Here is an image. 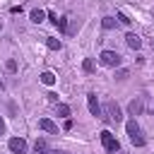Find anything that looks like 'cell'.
<instances>
[{
    "mask_svg": "<svg viewBox=\"0 0 154 154\" xmlns=\"http://www.w3.org/2000/svg\"><path fill=\"white\" fill-rule=\"evenodd\" d=\"M125 132H128V140H130L135 147H144V144H147V137H144V132H142V128L137 125L135 118H130V120L125 123Z\"/></svg>",
    "mask_w": 154,
    "mask_h": 154,
    "instance_id": "1",
    "label": "cell"
},
{
    "mask_svg": "<svg viewBox=\"0 0 154 154\" xmlns=\"http://www.w3.org/2000/svg\"><path fill=\"white\" fill-rule=\"evenodd\" d=\"M38 128H41V130H46L48 135H58V132H60V130H58V125H55L53 120H48V118H41V120H38Z\"/></svg>",
    "mask_w": 154,
    "mask_h": 154,
    "instance_id": "8",
    "label": "cell"
},
{
    "mask_svg": "<svg viewBox=\"0 0 154 154\" xmlns=\"http://www.w3.org/2000/svg\"><path fill=\"white\" fill-rule=\"evenodd\" d=\"M142 111H144V101H142V99H135V101H130V103H128V113H130L132 118H135V116H140Z\"/></svg>",
    "mask_w": 154,
    "mask_h": 154,
    "instance_id": "7",
    "label": "cell"
},
{
    "mask_svg": "<svg viewBox=\"0 0 154 154\" xmlns=\"http://www.w3.org/2000/svg\"><path fill=\"white\" fill-rule=\"evenodd\" d=\"M101 120H106V123H120V120H123L120 106H118L116 101H106V103L101 106Z\"/></svg>",
    "mask_w": 154,
    "mask_h": 154,
    "instance_id": "2",
    "label": "cell"
},
{
    "mask_svg": "<svg viewBox=\"0 0 154 154\" xmlns=\"http://www.w3.org/2000/svg\"><path fill=\"white\" fill-rule=\"evenodd\" d=\"M55 26L65 34V31H67V17H58V24H55Z\"/></svg>",
    "mask_w": 154,
    "mask_h": 154,
    "instance_id": "19",
    "label": "cell"
},
{
    "mask_svg": "<svg viewBox=\"0 0 154 154\" xmlns=\"http://www.w3.org/2000/svg\"><path fill=\"white\" fill-rule=\"evenodd\" d=\"M55 111H58V116H70V106L67 103H55Z\"/></svg>",
    "mask_w": 154,
    "mask_h": 154,
    "instance_id": "16",
    "label": "cell"
},
{
    "mask_svg": "<svg viewBox=\"0 0 154 154\" xmlns=\"http://www.w3.org/2000/svg\"><path fill=\"white\" fill-rule=\"evenodd\" d=\"M125 43H128L132 51H140V48H142V38H140L137 34H128V36H125Z\"/></svg>",
    "mask_w": 154,
    "mask_h": 154,
    "instance_id": "9",
    "label": "cell"
},
{
    "mask_svg": "<svg viewBox=\"0 0 154 154\" xmlns=\"http://www.w3.org/2000/svg\"><path fill=\"white\" fill-rule=\"evenodd\" d=\"M7 149L12 154H26V140L24 137H10L7 140Z\"/></svg>",
    "mask_w": 154,
    "mask_h": 154,
    "instance_id": "5",
    "label": "cell"
},
{
    "mask_svg": "<svg viewBox=\"0 0 154 154\" xmlns=\"http://www.w3.org/2000/svg\"><path fill=\"white\" fill-rule=\"evenodd\" d=\"M99 60H101L103 67H118V65L123 63V55L116 53V51H103V53L99 55Z\"/></svg>",
    "mask_w": 154,
    "mask_h": 154,
    "instance_id": "4",
    "label": "cell"
},
{
    "mask_svg": "<svg viewBox=\"0 0 154 154\" xmlns=\"http://www.w3.org/2000/svg\"><path fill=\"white\" fill-rule=\"evenodd\" d=\"M0 89H5V84H2V82H0Z\"/></svg>",
    "mask_w": 154,
    "mask_h": 154,
    "instance_id": "24",
    "label": "cell"
},
{
    "mask_svg": "<svg viewBox=\"0 0 154 154\" xmlns=\"http://www.w3.org/2000/svg\"><path fill=\"white\" fill-rule=\"evenodd\" d=\"M128 77H130V70H125V67H123V70H118V72H116V79H118V82H125V79H128Z\"/></svg>",
    "mask_w": 154,
    "mask_h": 154,
    "instance_id": "18",
    "label": "cell"
},
{
    "mask_svg": "<svg viewBox=\"0 0 154 154\" xmlns=\"http://www.w3.org/2000/svg\"><path fill=\"white\" fill-rule=\"evenodd\" d=\"M46 154H65V152H60V149H48Z\"/></svg>",
    "mask_w": 154,
    "mask_h": 154,
    "instance_id": "23",
    "label": "cell"
},
{
    "mask_svg": "<svg viewBox=\"0 0 154 154\" xmlns=\"http://www.w3.org/2000/svg\"><path fill=\"white\" fill-rule=\"evenodd\" d=\"M48 149H51V147H48V142H46L43 137H38V140H36V144H34V154H46Z\"/></svg>",
    "mask_w": 154,
    "mask_h": 154,
    "instance_id": "10",
    "label": "cell"
},
{
    "mask_svg": "<svg viewBox=\"0 0 154 154\" xmlns=\"http://www.w3.org/2000/svg\"><path fill=\"white\" fill-rule=\"evenodd\" d=\"M5 70H7V72H17V60H12V58H10V60L5 63Z\"/></svg>",
    "mask_w": 154,
    "mask_h": 154,
    "instance_id": "20",
    "label": "cell"
},
{
    "mask_svg": "<svg viewBox=\"0 0 154 154\" xmlns=\"http://www.w3.org/2000/svg\"><path fill=\"white\" fill-rule=\"evenodd\" d=\"M46 17H48L51 24H58V14H55V12H46Z\"/></svg>",
    "mask_w": 154,
    "mask_h": 154,
    "instance_id": "21",
    "label": "cell"
},
{
    "mask_svg": "<svg viewBox=\"0 0 154 154\" xmlns=\"http://www.w3.org/2000/svg\"><path fill=\"white\" fill-rule=\"evenodd\" d=\"M116 19H118L120 24H125V26H130V22H132V19H130L125 12H118V14H116Z\"/></svg>",
    "mask_w": 154,
    "mask_h": 154,
    "instance_id": "17",
    "label": "cell"
},
{
    "mask_svg": "<svg viewBox=\"0 0 154 154\" xmlns=\"http://www.w3.org/2000/svg\"><path fill=\"white\" fill-rule=\"evenodd\" d=\"M82 70H84L87 75H91V72L96 70V63H94V58H84V63H82Z\"/></svg>",
    "mask_w": 154,
    "mask_h": 154,
    "instance_id": "13",
    "label": "cell"
},
{
    "mask_svg": "<svg viewBox=\"0 0 154 154\" xmlns=\"http://www.w3.org/2000/svg\"><path fill=\"white\" fill-rule=\"evenodd\" d=\"M46 46H48L51 51H60V48H63V41L55 38V36H46Z\"/></svg>",
    "mask_w": 154,
    "mask_h": 154,
    "instance_id": "12",
    "label": "cell"
},
{
    "mask_svg": "<svg viewBox=\"0 0 154 154\" xmlns=\"http://www.w3.org/2000/svg\"><path fill=\"white\" fill-rule=\"evenodd\" d=\"M41 82H43V84H48V87H53V84H55V75L46 70V72H41Z\"/></svg>",
    "mask_w": 154,
    "mask_h": 154,
    "instance_id": "14",
    "label": "cell"
},
{
    "mask_svg": "<svg viewBox=\"0 0 154 154\" xmlns=\"http://www.w3.org/2000/svg\"><path fill=\"white\" fill-rule=\"evenodd\" d=\"M152 48H154V41H152Z\"/></svg>",
    "mask_w": 154,
    "mask_h": 154,
    "instance_id": "25",
    "label": "cell"
},
{
    "mask_svg": "<svg viewBox=\"0 0 154 154\" xmlns=\"http://www.w3.org/2000/svg\"><path fill=\"white\" fill-rule=\"evenodd\" d=\"M101 144H103V149L108 154H120V142L116 140V135L111 130H103L101 132Z\"/></svg>",
    "mask_w": 154,
    "mask_h": 154,
    "instance_id": "3",
    "label": "cell"
},
{
    "mask_svg": "<svg viewBox=\"0 0 154 154\" xmlns=\"http://www.w3.org/2000/svg\"><path fill=\"white\" fill-rule=\"evenodd\" d=\"M29 17H31V22H34V24H41V22L46 19V12L36 7V10H31V12H29Z\"/></svg>",
    "mask_w": 154,
    "mask_h": 154,
    "instance_id": "11",
    "label": "cell"
},
{
    "mask_svg": "<svg viewBox=\"0 0 154 154\" xmlns=\"http://www.w3.org/2000/svg\"><path fill=\"white\" fill-rule=\"evenodd\" d=\"M116 24H118L116 17H103V19H101V26H103L106 31H108V29H116Z\"/></svg>",
    "mask_w": 154,
    "mask_h": 154,
    "instance_id": "15",
    "label": "cell"
},
{
    "mask_svg": "<svg viewBox=\"0 0 154 154\" xmlns=\"http://www.w3.org/2000/svg\"><path fill=\"white\" fill-rule=\"evenodd\" d=\"M0 29H2V24H0Z\"/></svg>",
    "mask_w": 154,
    "mask_h": 154,
    "instance_id": "26",
    "label": "cell"
},
{
    "mask_svg": "<svg viewBox=\"0 0 154 154\" xmlns=\"http://www.w3.org/2000/svg\"><path fill=\"white\" fill-rule=\"evenodd\" d=\"M0 135H5V120L0 118Z\"/></svg>",
    "mask_w": 154,
    "mask_h": 154,
    "instance_id": "22",
    "label": "cell"
},
{
    "mask_svg": "<svg viewBox=\"0 0 154 154\" xmlns=\"http://www.w3.org/2000/svg\"><path fill=\"white\" fill-rule=\"evenodd\" d=\"M87 106H89V113H91V116L101 118V103H99V99H96V94H94V91H91V94H87Z\"/></svg>",
    "mask_w": 154,
    "mask_h": 154,
    "instance_id": "6",
    "label": "cell"
}]
</instances>
